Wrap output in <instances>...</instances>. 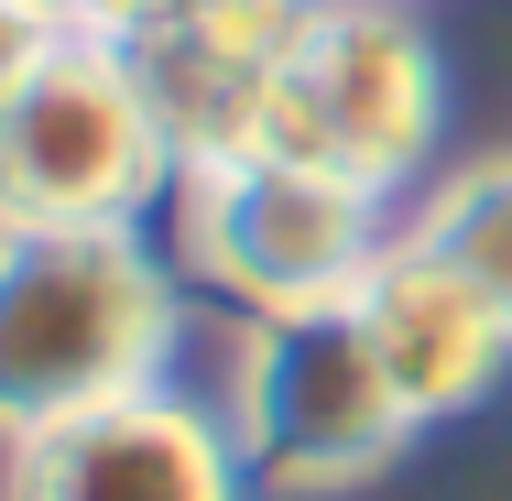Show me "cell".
<instances>
[{
	"instance_id": "cell-1",
	"label": "cell",
	"mask_w": 512,
	"mask_h": 501,
	"mask_svg": "<svg viewBox=\"0 0 512 501\" xmlns=\"http://www.w3.org/2000/svg\"><path fill=\"white\" fill-rule=\"evenodd\" d=\"M175 360V284L131 229H0V436L153 393Z\"/></svg>"
},
{
	"instance_id": "cell-2",
	"label": "cell",
	"mask_w": 512,
	"mask_h": 501,
	"mask_svg": "<svg viewBox=\"0 0 512 501\" xmlns=\"http://www.w3.org/2000/svg\"><path fill=\"white\" fill-rule=\"evenodd\" d=\"M414 436V403L393 393L360 305H295L251 316L240 382H229V447L262 491H349Z\"/></svg>"
},
{
	"instance_id": "cell-3",
	"label": "cell",
	"mask_w": 512,
	"mask_h": 501,
	"mask_svg": "<svg viewBox=\"0 0 512 501\" xmlns=\"http://www.w3.org/2000/svg\"><path fill=\"white\" fill-rule=\"evenodd\" d=\"M164 175L175 142L99 33H55L44 66L0 99V229H131Z\"/></svg>"
},
{
	"instance_id": "cell-4",
	"label": "cell",
	"mask_w": 512,
	"mask_h": 501,
	"mask_svg": "<svg viewBox=\"0 0 512 501\" xmlns=\"http://www.w3.org/2000/svg\"><path fill=\"white\" fill-rule=\"evenodd\" d=\"M436 120H447V77L404 0H316L251 153H295V164H327V175L393 197L436 153Z\"/></svg>"
},
{
	"instance_id": "cell-5",
	"label": "cell",
	"mask_w": 512,
	"mask_h": 501,
	"mask_svg": "<svg viewBox=\"0 0 512 501\" xmlns=\"http://www.w3.org/2000/svg\"><path fill=\"white\" fill-rule=\"evenodd\" d=\"M186 251L251 316L338 305L382 262V197L295 153H218L186 164Z\"/></svg>"
},
{
	"instance_id": "cell-6",
	"label": "cell",
	"mask_w": 512,
	"mask_h": 501,
	"mask_svg": "<svg viewBox=\"0 0 512 501\" xmlns=\"http://www.w3.org/2000/svg\"><path fill=\"white\" fill-rule=\"evenodd\" d=\"M306 22H316V0H153L99 44H120V66L153 99L175 164H218V153L262 142V109L284 88Z\"/></svg>"
},
{
	"instance_id": "cell-7",
	"label": "cell",
	"mask_w": 512,
	"mask_h": 501,
	"mask_svg": "<svg viewBox=\"0 0 512 501\" xmlns=\"http://www.w3.org/2000/svg\"><path fill=\"white\" fill-rule=\"evenodd\" d=\"M240 447L197 403L120 393L99 414H66L44 436H11V491L0 501H240Z\"/></svg>"
},
{
	"instance_id": "cell-8",
	"label": "cell",
	"mask_w": 512,
	"mask_h": 501,
	"mask_svg": "<svg viewBox=\"0 0 512 501\" xmlns=\"http://www.w3.org/2000/svg\"><path fill=\"white\" fill-rule=\"evenodd\" d=\"M360 327H371V349H382V371H393V393L414 403V425L425 414H458V403H480L502 382L512 360V316L458 262H436L425 240H382V262L360 273Z\"/></svg>"
},
{
	"instance_id": "cell-9",
	"label": "cell",
	"mask_w": 512,
	"mask_h": 501,
	"mask_svg": "<svg viewBox=\"0 0 512 501\" xmlns=\"http://www.w3.org/2000/svg\"><path fill=\"white\" fill-rule=\"evenodd\" d=\"M414 240H425L436 262H458V273L512 316V164L447 175V186L425 197V218H414Z\"/></svg>"
},
{
	"instance_id": "cell-10",
	"label": "cell",
	"mask_w": 512,
	"mask_h": 501,
	"mask_svg": "<svg viewBox=\"0 0 512 501\" xmlns=\"http://www.w3.org/2000/svg\"><path fill=\"white\" fill-rule=\"evenodd\" d=\"M55 33H77V22H55L44 0H0V99L44 66V44H55Z\"/></svg>"
},
{
	"instance_id": "cell-11",
	"label": "cell",
	"mask_w": 512,
	"mask_h": 501,
	"mask_svg": "<svg viewBox=\"0 0 512 501\" xmlns=\"http://www.w3.org/2000/svg\"><path fill=\"white\" fill-rule=\"evenodd\" d=\"M55 22H77V33H120L131 11H153V0H44Z\"/></svg>"
}]
</instances>
